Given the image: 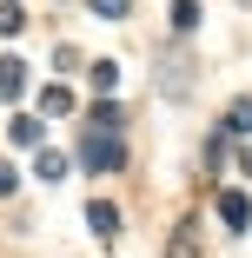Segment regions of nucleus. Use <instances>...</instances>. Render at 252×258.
Instances as JSON below:
<instances>
[{
  "instance_id": "1",
  "label": "nucleus",
  "mask_w": 252,
  "mask_h": 258,
  "mask_svg": "<svg viewBox=\"0 0 252 258\" xmlns=\"http://www.w3.org/2000/svg\"><path fill=\"white\" fill-rule=\"evenodd\" d=\"M80 159H86L93 172H113V166H126V146H120V139H99V133H93V139L80 146Z\"/></svg>"
},
{
  "instance_id": "2",
  "label": "nucleus",
  "mask_w": 252,
  "mask_h": 258,
  "mask_svg": "<svg viewBox=\"0 0 252 258\" xmlns=\"http://www.w3.org/2000/svg\"><path fill=\"white\" fill-rule=\"evenodd\" d=\"M86 225H93L99 238H113V232H120V212H113V205H99V199H93V205H86Z\"/></svg>"
},
{
  "instance_id": "3",
  "label": "nucleus",
  "mask_w": 252,
  "mask_h": 258,
  "mask_svg": "<svg viewBox=\"0 0 252 258\" xmlns=\"http://www.w3.org/2000/svg\"><path fill=\"white\" fill-rule=\"evenodd\" d=\"M219 212H226V225H245L252 205H245V192H219Z\"/></svg>"
},
{
  "instance_id": "4",
  "label": "nucleus",
  "mask_w": 252,
  "mask_h": 258,
  "mask_svg": "<svg viewBox=\"0 0 252 258\" xmlns=\"http://www.w3.org/2000/svg\"><path fill=\"white\" fill-rule=\"evenodd\" d=\"M67 106H73V93H67V86H46V99H40V113H67Z\"/></svg>"
},
{
  "instance_id": "5",
  "label": "nucleus",
  "mask_w": 252,
  "mask_h": 258,
  "mask_svg": "<svg viewBox=\"0 0 252 258\" xmlns=\"http://www.w3.org/2000/svg\"><path fill=\"white\" fill-rule=\"evenodd\" d=\"M93 14H107V20H126V14H133V0H93Z\"/></svg>"
},
{
  "instance_id": "6",
  "label": "nucleus",
  "mask_w": 252,
  "mask_h": 258,
  "mask_svg": "<svg viewBox=\"0 0 252 258\" xmlns=\"http://www.w3.org/2000/svg\"><path fill=\"white\" fill-rule=\"evenodd\" d=\"M33 172H40V179H60V172H67V159H60V152H40V166H33Z\"/></svg>"
},
{
  "instance_id": "7",
  "label": "nucleus",
  "mask_w": 252,
  "mask_h": 258,
  "mask_svg": "<svg viewBox=\"0 0 252 258\" xmlns=\"http://www.w3.org/2000/svg\"><path fill=\"white\" fill-rule=\"evenodd\" d=\"M113 80H120V67H113V60H99V67H93V86H99V93H113Z\"/></svg>"
},
{
  "instance_id": "8",
  "label": "nucleus",
  "mask_w": 252,
  "mask_h": 258,
  "mask_svg": "<svg viewBox=\"0 0 252 258\" xmlns=\"http://www.w3.org/2000/svg\"><path fill=\"white\" fill-rule=\"evenodd\" d=\"M20 80H27V73H20V60H7V67H0V93H20Z\"/></svg>"
},
{
  "instance_id": "9",
  "label": "nucleus",
  "mask_w": 252,
  "mask_h": 258,
  "mask_svg": "<svg viewBox=\"0 0 252 258\" xmlns=\"http://www.w3.org/2000/svg\"><path fill=\"white\" fill-rule=\"evenodd\" d=\"M173 27L186 33V27H199V7H192V0H179V7H173Z\"/></svg>"
},
{
  "instance_id": "10",
  "label": "nucleus",
  "mask_w": 252,
  "mask_h": 258,
  "mask_svg": "<svg viewBox=\"0 0 252 258\" xmlns=\"http://www.w3.org/2000/svg\"><path fill=\"white\" fill-rule=\"evenodd\" d=\"M232 133H252V99H239V106H232V119H226Z\"/></svg>"
},
{
  "instance_id": "11",
  "label": "nucleus",
  "mask_w": 252,
  "mask_h": 258,
  "mask_svg": "<svg viewBox=\"0 0 252 258\" xmlns=\"http://www.w3.org/2000/svg\"><path fill=\"white\" fill-rule=\"evenodd\" d=\"M0 192H14V172H7V166H0Z\"/></svg>"
}]
</instances>
